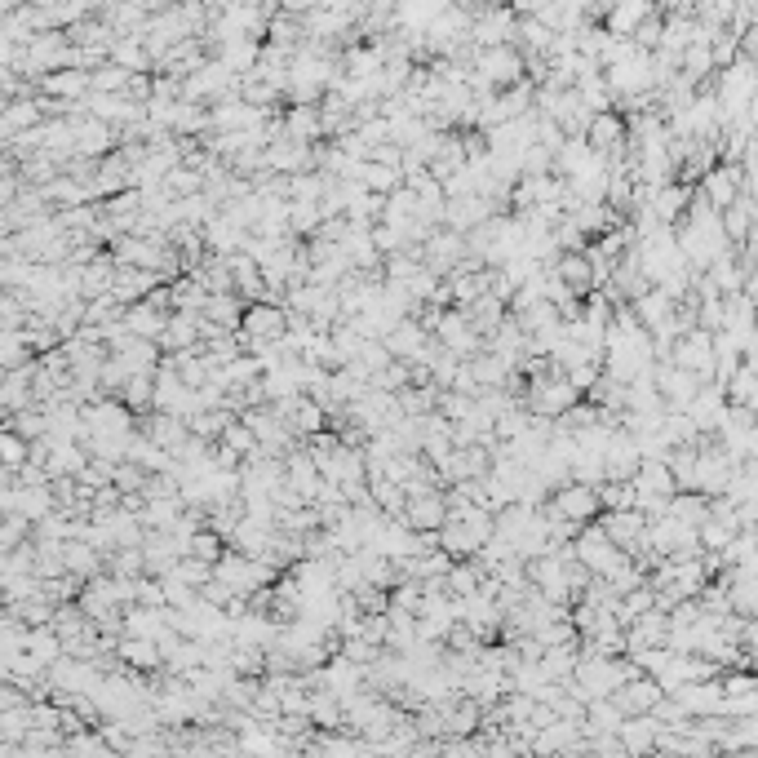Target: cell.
<instances>
[{"instance_id": "obj_39", "label": "cell", "mask_w": 758, "mask_h": 758, "mask_svg": "<svg viewBox=\"0 0 758 758\" xmlns=\"http://www.w3.org/2000/svg\"><path fill=\"white\" fill-rule=\"evenodd\" d=\"M364 187L368 191H377V196H386V191H395V187H404V173H399L395 165H377V160H368L364 165Z\"/></svg>"}, {"instance_id": "obj_48", "label": "cell", "mask_w": 758, "mask_h": 758, "mask_svg": "<svg viewBox=\"0 0 758 758\" xmlns=\"http://www.w3.org/2000/svg\"><path fill=\"white\" fill-rule=\"evenodd\" d=\"M147 475L151 470L138 466V462H120L116 470H111V479H116L120 493H142V488H147Z\"/></svg>"}, {"instance_id": "obj_21", "label": "cell", "mask_w": 758, "mask_h": 758, "mask_svg": "<svg viewBox=\"0 0 758 758\" xmlns=\"http://www.w3.org/2000/svg\"><path fill=\"white\" fill-rule=\"evenodd\" d=\"M435 541H439V550H444V555H453V559H470L479 546H484V537H479L475 528H466L462 519H444L439 532H435Z\"/></svg>"}, {"instance_id": "obj_11", "label": "cell", "mask_w": 758, "mask_h": 758, "mask_svg": "<svg viewBox=\"0 0 758 758\" xmlns=\"http://www.w3.org/2000/svg\"><path fill=\"white\" fill-rule=\"evenodd\" d=\"M661 696H665V688L652 679V674H634V679H626L621 688H612V701H617V710L626 714V719L630 714H648Z\"/></svg>"}, {"instance_id": "obj_24", "label": "cell", "mask_w": 758, "mask_h": 758, "mask_svg": "<svg viewBox=\"0 0 758 758\" xmlns=\"http://www.w3.org/2000/svg\"><path fill=\"white\" fill-rule=\"evenodd\" d=\"M165 320H169V311H156L147 297H138V302L125 306V329L133 337H151V342H156V337L165 333Z\"/></svg>"}, {"instance_id": "obj_23", "label": "cell", "mask_w": 758, "mask_h": 758, "mask_svg": "<svg viewBox=\"0 0 758 758\" xmlns=\"http://www.w3.org/2000/svg\"><path fill=\"white\" fill-rule=\"evenodd\" d=\"M572 213V222L581 227V235L586 240H594V235H603V231H612L621 222V213L612 209V204H603V200H586V204H577V209H568Z\"/></svg>"}, {"instance_id": "obj_42", "label": "cell", "mask_w": 758, "mask_h": 758, "mask_svg": "<svg viewBox=\"0 0 758 758\" xmlns=\"http://www.w3.org/2000/svg\"><path fill=\"white\" fill-rule=\"evenodd\" d=\"M324 408L315 404V399H297V413H293V435H311V430H324Z\"/></svg>"}, {"instance_id": "obj_36", "label": "cell", "mask_w": 758, "mask_h": 758, "mask_svg": "<svg viewBox=\"0 0 758 758\" xmlns=\"http://www.w3.org/2000/svg\"><path fill=\"white\" fill-rule=\"evenodd\" d=\"M306 320L315 324L320 333H329L337 320H342V297H337V289H320V297H315V306L306 311Z\"/></svg>"}, {"instance_id": "obj_13", "label": "cell", "mask_w": 758, "mask_h": 758, "mask_svg": "<svg viewBox=\"0 0 758 758\" xmlns=\"http://www.w3.org/2000/svg\"><path fill=\"white\" fill-rule=\"evenodd\" d=\"M426 329H422V324H417L413 320V315H399V320H391V324H386V333H382V346H386V351H391L395 355V360H413V355L417 351H422V346H426Z\"/></svg>"}, {"instance_id": "obj_30", "label": "cell", "mask_w": 758, "mask_h": 758, "mask_svg": "<svg viewBox=\"0 0 758 758\" xmlns=\"http://www.w3.org/2000/svg\"><path fill=\"white\" fill-rule=\"evenodd\" d=\"M413 643H417V617H413V612H395V608H386V639H382V648L408 652Z\"/></svg>"}, {"instance_id": "obj_38", "label": "cell", "mask_w": 758, "mask_h": 758, "mask_svg": "<svg viewBox=\"0 0 758 758\" xmlns=\"http://www.w3.org/2000/svg\"><path fill=\"white\" fill-rule=\"evenodd\" d=\"M231 417H235V413H227V408H200V413H191V417H187V430L213 444V439L222 435V426H227Z\"/></svg>"}, {"instance_id": "obj_18", "label": "cell", "mask_w": 758, "mask_h": 758, "mask_svg": "<svg viewBox=\"0 0 758 758\" xmlns=\"http://www.w3.org/2000/svg\"><path fill=\"white\" fill-rule=\"evenodd\" d=\"M142 430H147V439L156 448H165V453H173V448L187 439V422H182L178 413H160V408L142 413Z\"/></svg>"}, {"instance_id": "obj_43", "label": "cell", "mask_w": 758, "mask_h": 758, "mask_svg": "<svg viewBox=\"0 0 758 758\" xmlns=\"http://www.w3.org/2000/svg\"><path fill=\"white\" fill-rule=\"evenodd\" d=\"M169 577H178V581H187V586H204V581L213 577V563H204V559H191V555H182L178 563L169 568Z\"/></svg>"}, {"instance_id": "obj_52", "label": "cell", "mask_w": 758, "mask_h": 758, "mask_svg": "<svg viewBox=\"0 0 758 758\" xmlns=\"http://www.w3.org/2000/svg\"><path fill=\"white\" fill-rule=\"evenodd\" d=\"M5 5H9V0H0V9H5Z\"/></svg>"}, {"instance_id": "obj_49", "label": "cell", "mask_w": 758, "mask_h": 758, "mask_svg": "<svg viewBox=\"0 0 758 758\" xmlns=\"http://www.w3.org/2000/svg\"><path fill=\"white\" fill-rule=\"evenodd\" d=\"M45 89H49V94L76 98V94H85V89H89V76H85V71H63V76H49Z\"/></svg>"}, {"instance_id": "obj_14", "label": "cell", "mask_w": 758, "mask_h": 758, "mask_svg": "<svg viewBox=\"0 0 758 758\" xmlns=\"http://www.w3.org/2000/svg\"><path fill=\"white\" fill-rule=\"evenodd\" d=\"M719 227H723L727 240H732V249H736V244H745V240H750L754 227H758L754 196H736L732 204H723V209H719Z\"/></svg>"}, {"instance_id": "obj_7", "label": "cell", "mask_w": 758, "mask_h": 758, "mask_svg": "<svg viewBox=\"0 0 758 758\" xmlns=\"http://www.w3.org/2000/svg\"><path fill=\"white\" fill-rule=\"evenodd\" d=\"M586 147L603 160L626 156V116L621 111H594L586 125Z\"/></svg>"}, {"instance_id": "obj_12", "label": "cell", "mask_w": 758, "mask_h": 758, "mask_svg": "<svg viewBox=\"0 0 758 758\" xmlns=\"http://www.w3.org/2000/svg\"><path fill=\"white\" fill-rule=\"evenodd\" d=\"M639 444H634V435H626V430H612L608 444H603V479H630L634 470H639Z\"/></svg>"}, {"instance_id": "obj_41", "label": "cell", "mask_w": 758, "mask_h": 758, "mask_svg": "<svg viewBox=\"0 0 758 758\" xmlns=\"http://www.w3.org/2000/svg\"><path fill=\"white\" fill-rule=\"evenodd\" d=\"M218 444H227L231 453H240V457H249V453H258V439H253V430L240 422V417H231L227 426H222V435H218Z\"/></svg>"}, {"instance_id": "obj_25", "label": "cell", "mask_w": 758, "mask_h": 758, "mask_svg": "<svg viewBox=\"0 0 758 758\" xmlns=\"http://www.w3.org/2000/svg\"><path fill=\"white\" fill-rule=\"evenodd\" d=\"M280 116H284V133H289V138L320 142V107H315V102H289Z\"/></svg>"}, {"instance_id": "obj_34", "label": "cell", "mask_w": 758, "mask_h": 758, "mask_svg": "<svg viewBox=\"0 0 758 758\" xmlns=\"http://www.w3.org/2000/svg\"><path fill=\"white\" fill-rule=\"evenodd\" d=\"M395 408L404 417H426L435 408V386H399L395 391Z\"/></svg>"}, {"instance_id": "obj_28", "label": "cell", "mask_w": 758, "mask_h": 758, "mask_svg": "<svg viewBox=\"0 0 758 758\" xmlns=\"http://www.w3.org/2000/svg\"><path fill=\"white\" fill-rule=\"evenodd\" d=\"M368 501H373L386 519L404 515V488H399L395 479H386V475H368ZM399 524H404V519H399Z\"/></svg>"}, {"instance_id": "obj_44", "label": "cell", "mask_w": 758, "mask_h": 758, "mask_svg": "<svg viewBox=\"0 0 758 758\" xmlns=\"http://www.w3.org/2000/svg\"><path fill=\"white\" fill-rule=\"evenodd\" d=\"M125 80H129V71L120 63H111V67H98L94 76H89V89H94V94H125Z\"/></svg>"}, {"instance_id": "obj_8", "label": "cell", "mask_w": 758, "mask_h": 758, "mask_svg": "<svg viewBox=\"0 0 758 758\" xmlns=\"http://www.w3.org/2000/svg\"><path fill=\"white\" fill-rule=\"evenodd\" d=\"M151 408H160V413H178L182 422H187V417L200 408V399H196V391H187V386L178 382V373H173L169 364H156V391H151Z\"/></svg>"}, {"instance_id": "obj_16", "label": "cell", "mask_w": 758, "mask_h": 758, "mask_svg": "<svg viewBox=\"0 0 758 758\" xmlns=\"http://www.w3.org/2000/svg\"><path fill=\"white\" fill-rule=\"evenodd\" d=\"M466 364V373L475 377V386L479 391H488V386H506L510 382V373H515V364L506 360V355H497V351H475L470 360H462Z\"/></svg>"}, {"instance_id": "obj_32", "label": "cell", "mask_w": 758, "mask_h": 758, "mask_svg": "<svg viewBox=\"0 0 758 758\" xmlns=\"http://www.w3.org/2000/svg\"><path fill=\"white\" fill-rule=\"evenodd\" d=\"M120 661H129L133 670H160V665H165L156 639H142V634H129V639L120 643Z\"/></svg>"}, {"instance_id": "obj_47", "label": "cell", "mask_w": 758, "mask_h": 758, "mask_svg": "<svg viewBox=\"0 0 758 758\" xmlns=\"http://www.w3.org/2000/svg\"><path fill=\"white\" fill-rule=\"evenodd\" d=\"M368 386H377V391H391V395H395L399 386H408V360H386V368H377Z\"/></svg>"}, {"instance_id": "obj_40", "label": "cell", "mask_w": 758, "mask_h": 758, "mask_svg": "<svg viewBox=\"0 0 758 758\" xmlns=\"http://www.w3.org/2000/svg\"><path fill=\"white\" fill-rule=\"evenodd\" d=\"M160 182H165V187H169V196H173V200L196 196V191H204V178H200L196 169H187V165H173V169H169Z\"/></svg>"}, {"instance_id": "obj_15", "label": "cell", "mask_w": 758, "mask_h": 758, "mask_svg": "<svg viewBox=\"0 0 758 758\" xmlns=\"http://www.w3.org/2000/svg\"><path fill=\"white\" fill-rule=\"evenodd\" d=\"M200 235H204V249H209V253H235L249 231H244L227 209H218V213H213V218L200 227Z\"/></svg>"}, {"instance_id": "obj_45", "label": "cell", "mask_w": 758, "mask_h": 758, "mask_svg": "<svg viewBox=\"0 0 758 758\" xmlns=\"http://www.w3.org/2000/svg\"><path fill=\"white\" fill-rule=\"evenodd\" d=\"M337 652H342L346 661H355V665H368L382 652V643H368L364 634H342V643H337Z\"/></svg>"}, {"instance_id": "obj_31", "label": "cell", "mask_w": 758, "mask_h": 758, "mask_svg": "<svg viewBox=\"0 0 758 758\" xmlns=\"http://www.w3.org/2000/svg\"><path fill=\"white\" fill-rule=\"evenodd\" d=\"M204 297H209V289H204L196 275L182 271L178 280H169V311H200Z\"/></svg>"}, {"instance_id": "obj_50", "label": "cell", "mask_w": 758, "mask_h": 758, "mask_svg": "<svg viewBox=\"0 0 758 758\" xmlns=\"http://www.w3.org/2000/svg\"><path fill=\"white\" fill-rule=\"evenodd\" d=\"M351 594H355V603H360V612H386V590L382 586H368V581H360Z\"/></svg>"}, {"instance_id": "obj_22", "label": "cell", "mask_w": 758, "mask_h": 758, "mask_svg": "<svg viewBox=\"0 0 758 758\" xmlns=\"http://www.w3.org/2000/svg\"><path fill=\"white\" fill-rule=\"evenodd\" d=\"M723 399L727 404H745V408H758V377H754V360H741L732 373L723 377Z\"/></svg>"}, {"instance_id": "obj_35", "label": "cell", "mask_w": 758, "mask_h": 758, "mask_svg": "<svg viewBox=\"0 0 758 758\" xmlns=\"http://www.w3.org/2000/svg\"><path fill=\"white\" fill-rule=\"evenodd\" d=\"M222 550H227V537H218V532H213V528H204V524H200V528L187 537V555H191V559L218 563V559H222Z\"/></svg>"}, {"instance_id": "obj_1", "label": "cell", "mask_w": 758, "mask_h": 758, "mask_svg": "<svg viewBox=\"0 0 758 758\" xmlns=\"http://www.w3.org/2000/svg\"><path fill=\"white\" fill-rule=\"evenodd\" d=\"M284 329H289V311H284L280 302H249L244 306V315H240V346L244 351H258V346L266 342H280Z\"/></svg>"}, {"instance_id": "obj_37", "label": "cell", "mask_w": 758, "mask_h": 758, "mask_svg": "<svg viewBox=\"0 0 758 758\" xmlns=\"http://www.w3.org/2000/svg\"><path fill=\"white\" fill-rule=\"evenodd\" d=\"M324 222V213H320V204L315 200H289V235H315V227Z\"/></svg>"}, {"instance_id": "obj_26", "label": "cell", "mask_w": 758, "mask_h": 758, "mask_svg": "<svg viewBox=\"0 0 758 758\" xmlns=\"http://www.w3.org/2000/svg\"><path fill=\"white\" fill-rule=\"evenodd\" d=\"M630 311H634V320H639L643 329H657V324H665L674 315V302L657 289V284H648V289L630 302Z\"/></svg>"}, {"instance_id": "obj_46", "label": "cell", "mask_w": 758, "mask_h": 758, "mask_svg": "<svg viewBox=\"0 0 758 758\" xmlns=\"http://www.w3.org/2000/svg\"><path fill=\"white\" fill-rule=\"evenodd\" d=\"M116 54H111V63H120L125 71H151V54H142L138 40H116Z\"/></svg>"}, {"instance_id": "obj_20", "label": "cell", "mask_w": 758, "mask_h": 758, "mask_svg": "<svg viewBox=\"0 0 758 758\" xmlns=\"http://www.w3.org/2000/svg\"><path fill=\"white\" fill-rule=\"evenodd\" d=\"M657 732H661V723L652 719V714H630V719H621V727H617V741L626 754H652Z\"/></svg>"}, {"instance_id": "obj_6", "label": "cell", "mask_w": 758, "mask_h": 758, "mask_svg": "<svg viewBox=\"0 0 758 758\" xmlns=\"http://www.w3.org/2000/svg\"><path fill=\"white\" fill-rule=\"evenodd\" d=\"M670 364L679 368H692L701 382H714V346H710V333L705 329H683L670 346Z\"/></svg>"}, {"instance_id": "obj_3", "label": "cell", "mask_w": 758, "mask_h": 758, "mask_svg": "<svg viewBox=\"0 0 758 758\" xmlns=\"http://www.w3.org/2000/svg\"><path fill=\"white\" fill-rule=\"evenodd\" d=\"M546 506L555 510V515L572 519V524H590V519L599 515V497H594V484H581V479H563L559 488H550V493H546Z\"/></svg>"}, {"instance_id": "obj_27", "label": "cell", "mask_w": 758, "mask_h": 758, "mask_svg": "<svg viewBox=\"0 0 758 758\" xmlns=\"http://www.w3.org/2000/svg\"><path fill=\"white\" fill-rule=\"evenodd\" d=\"M457 311L466 315V324L475 329L479 337H488L501 324V315H506V302L501 297H493V293H484V297H475L470 306H457Z\"/></svg>"}, {"instance_id": "obj_2", "label": "cell", "mask_w": 758, "mask_h": 758, "mask_svg": "<svg viewBox=\"0 0 758 758\" xmlns=\"http://www.w3.org/2000/svg\"><path fill=\"white\" fill-rule=\"evenodd\" d=\"M470 76L488 80L493 89H506L524 76V54L515 45H488V49H475V63H470Z\"/></svg>"}, {"instance_id": "obj_10", "label": "cell", "mask_w": 758, "mask_h": 758, "mask_svg": "<svg viewBox=\"0 0 758 758\" xmlns=\"http://www.w3.org/2000/svg\"><path fill=\"white\" fill-rule=\"evenodd\" d=\"M262 165L271 169V173H284V178H289V173L311 169V142L280 133L275 142H266V147H262Z\"/></svg>"}, {"instance_id": "obj_51", "label": "cell", "mask_w": 758, "mask_h": 758, "mask_svg": "<svg viewBox=\"0 0 758 758\" xmlns=\"http://www.w3.org/2000/svg\"><path fill=\"white\" fill-rule=\"evenodd\" d=\"M0 85H5V71H0Z\"/></svg>"}, {"instance_id": "obj_29", "label": "cell", "mask_w": 758, "mask_h": 758, "mask_svg": "<svg viewBox=\"0 0 758 758\" xmlns=\"http://www.w3.org/2000/svg\"><path fill=\"white\" fill-rule=\"evenodd\" d=\"M200 315L204 320H213V324H222V329H240L244 302L235 293H209L204 297V306H200Z\"/></svg>"}, {"instance_id": "obj_33", "label": "cell", "mask_w": 758, "mask_h": 758, "mask_svg": "<svg viewBox=\"0 0 758 758\" xmlns=\"http://www.w3.org/2000/svg\"><path fill=\"white\" fill-rule=\"evenodd\" d=\"M151 391H156V368H142V373H129L125 386H120V395H125V404L133 413H151Z\"/></svg>"}, {"instance_id": "obj_19", "label": "cell", "mask_w": 758, "mask_h": 758, "mask_svg": "<svg viewBox=\"0 0 758 758\" xmlns=\"http://www.w3.org/2000/svg\"><path fill=\"white\" fill-rule=\"evenodd\" d=\"M550 271L559 275L563 284H568L577 297H586L594 289V275H590V258H586V249H568V253H559L555 262H550Z\"/></svg>"}, {"instance_id": "obj_4", "label": "cell", "mask_w": 758, "mask_h": 758, "mask_svg": "<svg viewBox=\"0 0 758 758\" xmlns=\"http://www.w3.org/2000/svg\"><path fill=\"white\" fill-rule=\"evenodd\" d=\"M430 337H435L444 351H453L457 360H470L475 351H484V337L470 329L466 315L457 311V306H444V311H439V320H435V329H430Z\"/></svg>"}, {"instance_id": "obj_9", "label": "cell", "mask_w": 758, "mask_h": 758, "mask_svg": "<svg viewBox=\"0 0 758 758\" xmlns=\"http://www.w3.org/2000/svg\"><path fill=\"white\" fill-rule=\"evenodd\" d=\"M404 519L413 532H439V524L448 519V501H444V488H426L417 497H404Z\"/></svg>"}, {"instance_id": "obj_5", "label": "cell", "mask_w": 758, "mask_h": 758, "mask_svg": "<svg viewBox=\"0 0 758 758\" xmlns=\"http://www.w3.org/2000/svg\"><path fill=\"white\" fill-rule=\"evenodd\" d=\"M652 386L661 391V399H665V408H688L692 404V395L701 391V377L692 373V368H679V364H670V360H652Z\"/></svg>"}, {"instance_id": "obj_17", "label": "cell", "mask_w": 758, "mask_h": 758, "mask_svg": "<svg viewBox=\"0 0 758 758\" xmlns=\"http://www.w3.org/2000/svg\"><path fill=\"white\" fill-rule=\"evenodd\" d=\"M670 696L683 705V710L692 714H719L723 705V692H719V679H701V683H679V688H670Z\"/></svg>"}]
</instances>
